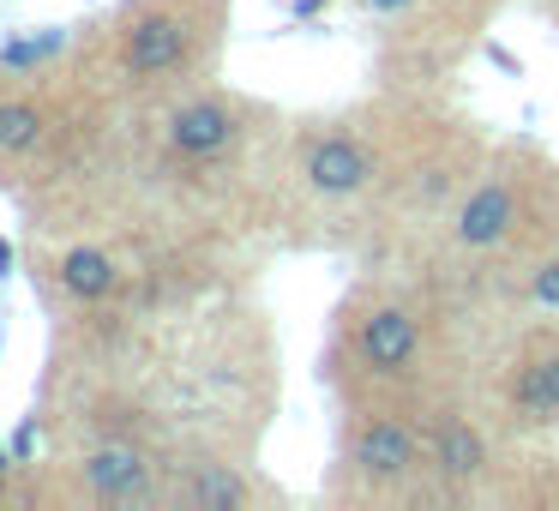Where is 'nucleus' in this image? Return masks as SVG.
<instances>
[{
  "mask_svg": "<svg viewBox=\"0 0 559 511\" xmlns=\"http://www.w3.org/2000/svg\"><path fill=\"white\" fill-rule=\"evenodd\" d=\"M193 37H199V25L181 0H145L115 31V67L127 79H169L187 67Z\"/></svg>",
  "mask_w": 559,
  "mask_h": 511,
  "instance_id": "1",
  "label": "nucleus"
},
{
  "mask_svg": "<svg viewBox=\"0 0 559 511\" xmlns=\"http://www.w3.org/2000/svg\"><path fill=\"white\" fill-rule=\"evenodd\" d=\"M511 217H518V199H511L506 181H487L469 193V205L457 211V241L463 247H493L511 235Z\"/></svg>",
  "mask_w": 559,
  "mask_h": 511,
  "instance_id": "6",
  "label": "nucleus"
},
{
  "mask_svg": "<svg viewBox=\"0 0 559 511\" xmlns=\"http://www.w3.org/2000/svg\"><path fill=\"white\" fill-rule=\"evenodd\" d=\"M433 470L445 475V482H475V475L487 470V439L475 433L469 421H457V415H445L433 433Z\"/></svg>",
  "mask_w": 559,
  "mask_h": 511,
  "instance_id": "9",
  "label": "nucleus"
},
{
  "mask_svg": "<svg viewBox=\"0 0 559 511\" xmlns=\"http://www.w3.org/2000/svg\"><path fill=\"white\" fill-rule=\"evenodd\" d=\"M307 187L313 193H361L367 187V151L355 139H319L307 151Z\"/></svg>",
  "mask_w": 559,
  "mask_h": 511,
  "instance_id": "8",
  "label": "nucleus"
},
{
  "mask_svg": "<svg viewBox=\"0 0 559 511\" xmlns=\"http://www.w3.org/2000/svg\"><path fill=\"white\" fill-rule=\"evenodd\" d=\"M55 277H61V289L73 295V301H109L121 271H115V259L103 253V247H67Z\"/></svg>",
  "mask_w": 559,
  "mask_h": 511,
  "instance_id": "10",
  "label": "nucleus"
},
{
  "mask_svg": "<svg viewBox=\"0 0 559 511\" xmlns=\"http://www.w3.org/2000/svg\"><path fill=\"white\" fill-rule=\"evenodd\" d=\"M163 139H169L175 157L205 163V157H217V151L235 145V109H229V103H217V97H193V103H181V109L169 115Z\"/></svg>",
  "mask_w": 559,
  "mask_h": 511,
  "instance_id": "3",
  "label": "nucleus"
},
{
  "mask_svg": "<svg viewBox=\"0 0 559 511\" xmlns=\"http://www.w3.org/2000/svg\"><path fill=\"white\" fill-rule=\"evenodd\" d=\"M415 349H421V331L403 307H373L361 319V361L373 373H403L415 361Z\"/></svg>",
  "mask_w": 559,
  "mask_h": 511,
  "instance_id": "4",
  "label": "nucleus"
},
{
  "mask_svg": "<svg viewBox=\"0 0 559 511\" xmlns=\"http://www.w3.org/2000/svg\"><path fill=\"white\" fill-rule=\"evenodd\" d=\"M355 463H361V475H373V482H403V475L415 470V433L403 421H373L355 439Z\"/></svg>",
  "mask_w": 559,
  "mask_h": 511,
  "instance_id": "7",
  "label": "nucleus"
},
{
  "mask_svg": "<svg viewBox=\"0 0 559 511\" xmlns=\"http://www.w3.org/2000/svg\"><path fill=\"white\" fill-rule=\"evenodd\" d=\"M535 301H542V307H559V259L535 271Z\"/></svg>",
  "mask_w": 559,
  "mask_h": 511,
  "instance_id": "13",
  "label": "nucleus"
},
{
  "mask_svg": "<svg viewBox=\"0 0 559 511\" xmlns=\"http://www.w3.org/2000/svg\"><path fill=\"white\" fill-rule=\"evenodd\" d=\"M181 499L187 506H205V511H235V506L253 499V487H247L229 463H199V470L181 482Z\"/></svg>",
  "mask_w": 559,
  "mask_h": 511,
  "instance_id": "11",
  "label": "nucleus"
},
{
  "mask_svg": "<svg viewBox=\"0 0 559 511\" xmlns=\"http://www.w3.org/2000/svg\"><path fill=\"white\" fill-rule=\"evenodd\" d=\"M73 482H79V494L97 499V506H133V499H151L157 463H151V451L133 445V439H103L85 457H73Z\"/></svg>",
  "mask_w": 559,
  "mask_h": 511,
  "instance_id": "2",
  "label": "nucleus"
},
{
  "mask_svg": "<svg viewBox=\"0 0 559 511\" xmlns=\"http://www.w3.org/2000/svg\"><path fill=\"white\" fill-rule=\"evenodd\" d=\"M379 13H403V7H409V0H373Z\"/></svg>",
  "mask_w": 559,
  "mask_h": 511,
  "instance_id": "14",
  "label": "nucleus"
},
{
  "mask_svg": "<svg viewBox=\"0 0 559 511\" xmlns=\"http://www.w3.org/2000/svg\"><path fill=\"white\" fill-rule=\"evenodd\" d=\"M55 133V109L25 91H0V157H37Z\"/></svg>",
  "mask_w": 559,
  "mask_h": 511,
  "instance_id": "5",
  "label": "nucleus"
},
{
  "mask_svg": "<svg viewBox=\"0 0 559 511\" xmlns=\"http://www.w3.org/2000/svg\"><path fill=\"white\" fill-rule=\"evenodd\" d=\"M511 397H518V409H523V415H535V421H542V415H559V349L530 355V361H523V373H518V391H511Z\"/></svg>",
  "mask_w": 559,
  "mask_h": 511,
  "instance_id": "12",
  "label": "nucleus"
}]
</instances>
